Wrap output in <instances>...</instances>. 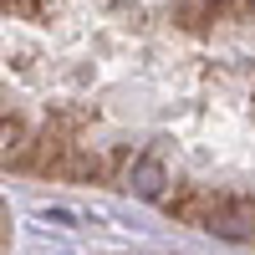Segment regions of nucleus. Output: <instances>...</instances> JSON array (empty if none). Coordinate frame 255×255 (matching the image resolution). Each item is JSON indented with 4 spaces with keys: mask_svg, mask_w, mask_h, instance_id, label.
<instances>
[{
    "mask_svg": "<svg viewBox=\"0 0 255 255\" xmlns=\"http://www.w3.org/2000/svg\"><path fill=\"white\" fill-rule=\"evenodd\" d=\"M163 184H168V168H163L153 153H143V158L133 163V174H128V189H133L138 199H158Z\"/></svg>",
    "mask_w": 255,
    "mask_h": 255,
    "instance_id": "1",
    "label": "nucleus"
}]
</instances>
